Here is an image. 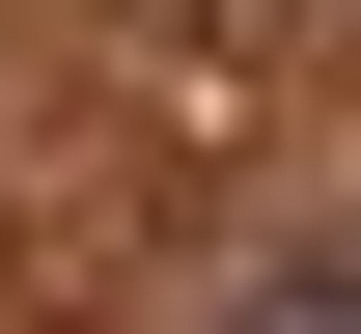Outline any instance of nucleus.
Returning a JSON list of instances; mask_svg holds the SVG:
<instances>
[{
    "instance_id": "1",
    "label": "nucleus",
    "mask_w": 361,
    "mask_h": 334,
    "mask_svg": "<svg viewBox=\"0 0 361 334\" xmlns=\"http://www.w3.org/2000/svg\"><path fill=\"white\" fill-rule=\"evenodd\" d=\"M223 334H361V279H250V306H223Z\"/></svg>"
}]
</instances>
